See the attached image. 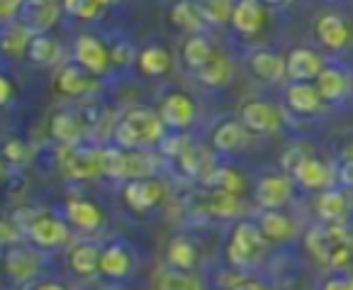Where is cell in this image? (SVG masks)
<instances>
[{"instance_id": "13", "label": "cell", "mask_w": 353, "mask_h": 290, "mask_svg": "<svg viewBox=\"0 0 353 290\" xmlns=\"http://www.w3.org/2000/svg\"><path fill=\"white\" fill-rule=\"evenodd\" d=\"M246 68L251 71V76L265 83H281L283 78H288L285 57L270 47L251 49V54L246 57Z\"/></svg>"}, {"instance_id": "19", "label": "cell", "mask_w": 353, "mask_h": 290, "mask_svg": "<svg viewBox=\"0 0 353 290\" xmlns=\"http://www.w3.org/2000/svg\"><path fill=\"white\" fill-rule=\"evenodd\" d=\"M285 71L290 83H307L317 81L319 73L324 71V59L317 52L307 47H295L285 57Z\"/></svg>"}, {"instance_id": "30", "label": "cell", "mask_w": 353, "mask_h": 290, "mask_svg": "<svg viewBox=\"0 0 353 290\" xmlns=\"http://www.w3.org/2000/svg\"><path fill=\"white\" fill-rule=\"evenodd\" d=\"M259 227L263 232L265 242H288L295 234V224L281 210H261Z\"/></svg>"}, {"instance_id": "34", "label": "cell", "mask_w": 353, "mask_h": 290, "mask_svg": "<svg viewBox=\"0 0 353 290\" xmlns=\"http://www.w3.org/2000/svg\"><path fill=\"white\" fill-rule=\"evenodd\" d=\"M25 54L37 66H54L61 59V47L52 35H34Z\"/></svg>"}, {"instance_id": "42", "label": "cell", "mask_w": 353, "mask_h": 290, "mask_svg": "<svg viewBox=\"0 0 353 290\" xmlns=\"http://www.w3.org/2000/svg\"><path fill=\"white\" fill-rule=\"evenodd\" d=\"M336 178L343 188H351L353 191V144L346 146L341 161L336 164Z\"/></svg>"}, {"instance_id": "1", "label": "cell", "mask_w": 353, "mask_h": 290, "mask_svg": "<svg viewBox=\"0 0 353 290\" xmlns=\"http://www.w3.org/2000/svg\"><path fill=\"white\" fill-rule=\"evenodd\" d=\"M161 115L146 105H130L112 124V144L127 151H149L166 139Z\"/></svg>"}, {"instance_id": "41", "label": "cell", "mask_w": 353, "mask_h": 290, "mask_svg": "<svg viewBox=\"0 0 353 290\" xmlns=\"http://www.w3.org/2000/svg\"><path fill=\"white\" fill-rule=\"evenodd\" d=\"M63 10L78 20H98L105 8L98 6V0H63Z\"/></svg>"}, {"instance_id": "14", "label": "cell", "mask_w": 353, "mask_h": 290, "mask_svg": "<svg viewBox=\"0 0 353 290\" xmlns=\"http://www.w3.org/2000/svg\"><path fill=\"white\" fill-rule=\"evenodd\" d=\"M122 200L130 210L144 215L154 210L163 200V186L156 178H139V181H127L122 186Z\"/></svg>"}, {"instance_id": "20", "label": "cell", "mask_w": 353, "mask_h": 290, "mask_svg": "<svg viewBox=\"0 0 353 290\" xmlns=\"http://www.w3.org/2000/svg\"><path fill=\"white\" fill-rule=\"evenodd\" d=\"M100 256H103V246L98 242H76L66 254V266L73 276L78 278H93L100 273Z\"/></svg>"}, {"instance_id": "33", "label": "cell", "mask_w": 353, "mask_h": 290, "mask_svg": "<svg viewBox=\"0 0 353 290\" xmlns=\"http://www.w3.org/2000/svg\"><path fill=\"white\" fill-rule=\"evenodd\" d=\"M105 44H108L110 61H112L114 68H122V71H127L132 64H137L139 49L134 47V41H132L125 32H114V35H110Z\"/></svg>"}, {"instance_id": "4", "label": "cell", "mask_w": 353, "mask_h": 290, "mask_svg": "<svg viewBox=\"0 0 353 290\" xmlns=\"http://www.w3.org/2000/svg\"><path fill=\"white\" fill-rule=\"evenodd\" d=\"M154 156L149 151H127L120 146H105L103 149V173L112 181H139L154 178Z\"/></svg>"}, {"instance_id": "3", "label": "cell", "mask_w": 353, "mask_h": 290, "mask_svg": "<svg viewBox=\"0 0 353 290\" xmlns=\"http://www.w3.org/2000/svg\"><path fill=\"white\" fill-rule=\"evenodd\" d=\"M263 249H265V237L261 232L259 222H254V220H239V222L234 224L232 234H229L224 259H227V264L232 269L244 271L251 269L263 256Z\"/></svg>"}, {"instance_id": "6", "label": "cell", "mask_w": 353, "mask_h": 290, "mask_svg": "<svg viewBox=\"0 0 353 290\" xmlns=\"http://www.w3.org/2000/svg\"><path fill=\"white\" fill-rule=\"evenodd\" d=\"M61 8L63 6H59V0H25L12 22L25 27L32 37L49 35V30H52L59 22V17H61Z\"/></svg>"}, {"instance_id": "11", "label": "cell", "mask_w": 353, "mask_h": 290, "mask_svg": "<svg viewBox=\"0 0 353 290\" xmlns=\"http://www.w3.org/2000/svg\"><path fill=\"white\" fill-rule=\"evenodd\" d=\"M63 222L81 234H93L105 224V213L93 200L71 197L63 202Z\"/></svg>"}, {"instance_id": "49", "label": "cell", "mask_w": 353, "mask_h": 290, "mask_svg": "<svg viewBox=\"0 0 353 290\" xmlns=\"http://www.w3.org/2000/svg\"><path fill=\"white\" fill-rule=\"evenodd\" d=\"M10 98H12V83L3 76V78H0V103L8 105V103H10Z\"/></svg>"}, {"instance_id": "25", "label": "cell", "mask_w": 353, "mask_h": 290, "mask_svg": "<svg viewBox=\"0 0 353 290\" xmlns=\"http://www.w3.org/2000/svg\"><path fill=\"white\" fill-rule=\"evenodd\" d=\"M232 76H234V64H232V59L222 52H214L212 57H210V61L205 64L203 68L195 71V78H198L203 86H208V88H222V86H227V83L232 81Z\"/></svg>"}, {"instance_id": "51", "label": "cell", "mask_w": 353, "mask_h": 290, "mask_svg": "<svg viewBox=\"0 0 353 290\" xmlns=\"http://www.w3.org/2000/svg\"><path fill=\"white\" fill-rule=\"evenodd\" d=\"M110 3H112V0H98V6H103V8H108Z\"/></svg>"}, {"instance_id": "8", "label": "cell", "mask_w": 353, "mask_h": 290, "mask_svg": "<svg viewBox=\"0 0 353 290\" xmlns=\"http://www.w3.org/2000/svg\"><path fill=\"white\" fill-rule=\"evenodd\" d=\"M239 122L244 124V130L254 137H265L278 132L281 127V113L270 103L263 100H246L239 108Z\"/></svg>"}, {"instance_id": "16", "label": "cell", "mask_w": 353, "mask_h": 290, "mask_svg": "<svg viewBox=\"0 0 353 290\" xmlns=\"http://www.w3.org/2000/svg\"><path fill=\"white\" fill-rule=\"evenodd\" d=\"M314 39L319 41V47L327 52H341L351 41V30L348 22L336 12H322L314 20Z\"/></svg>"}, {"instance_id": "21", "label": "cell", "mask_w": 353, "mask_h": 290, "mask_svg": "<svg viewBox=\"0 0 353 290\" xmlns=\"http://www.w3.org/2000/svg\"><path fill=\"white\" fill-rule=\"evenodd\" d=\"M134 269V254L125 242H110L100 256V276L108 280H125Z\"/></svg>"}, {"instance_id": "12", "label": "cell", "mask_w": 353, "mask_h": 290, "mask_svg": "<svg viewBox=\"0 0 353 290\" xmlns=\"http://www.w3.org/2000/svg\"><path fill=\"white\" fill-rule=\"evenodd\" d=\"M54 86H57V93L63 98H88L90 93L98 90V81L95 76H90L85 68H81L76 61L63 64L57 71L54 78Z\"/></svg>"}, {"instance_id": "39", "label": "cell", "mask_w": 353, "mask_h": 290, "mask_svg": "<svg viewBox=\"0 0 353 290\" xmlns=\"http://www.w3.org/2000/svg\"><path fill=\"white\" fill-rule=\"evenodd\" d=\"M156 290H203V283L198 276L168 269L156 276Z\"/></svg>"}, {"instance_id": "9", "label": "cell", "mask_w": 353, "mask_h": 290, "mask_svg": "<svg viewBox=\"0 0 353 290\" xmlns=\"http://www.w3.org/2000/svg\"><path fill=\"white\" fill-rule=\"evenodd\" d=\"M295 181L288 173H268L256 183V202L261 210H283L292 200Z\"/></svg>"}, {"instance_id": "27", "label": "cell", "mask_w": 353, "mask_h": 290, "mask_svg": "<svg viewBox=\"0 0 353 290\" xmlns=\"http://www.w3.org/2000/svg\"><path fill=\"white\" fill-rule=\"evenodd\" d=\"M168 20H171V25L176 30L188 32V37L203 35L205 25H208L203 20V15H200L195 0H178V3H173L171 10H168Z\"/></svg>"}, {"instance_id": "48", "label": "cell", "mask_w": 353, "mask_h": 290, "mask_svg": "<svg viewBox=\"0 0 353 290\" xmlns=\"http://www.w3.org/2000/svg\"><path fill=\"white\" fill-rule=\"evenodd\" d=\"M322 290H353V278H329Z\"/></svg>"}, {"instance_id": "5", "label": "cell", "mask_w": 353, "mask_h": 290, "mask_svg": "<svg viewBox=\"0 0 353 290\" xmlns=\"http://www.w3.org/2000/svg\"><path fill=\"white\" fill-rule=\"evenodd\" d=\"M103 149L93 142H81L61 149V173L71 181H98L103 173Z\"/></svg>"}, {"instance_id": "40", "label": "cell", "mask_w": 353, "mask_h": 290, "mask_svg": "<svg viewBox=\"0 0 353 290\" xmlns=\"http://www.w3.org/2000/svg\"><path fill=\"white\" fill-rule=\"evenodd\" d=\"M0 39H3V52L20 54V52H27L32 35L25 30V27L17 25V22H6V25H3V35H0Z\"/></svg>"}, {"instance_id": "18", "label": "cell", "mask_w": 353, "mask_h": 290, "mask_svg": "<svg viewBox=\"0 0 353 290\" xmlns=\"http://www.w3.org/2000/svg\"><path fill=\"white\" fill-rule=\"evenodd\" d=\"M49 135L61 146H76L85 142V124L83 117L71 108H61L49 119Z\"/></svg>"}, {"instance_id": "32", "label": "cell", "mask_w": 353, "mask_h": 290, "mask_svg": "<svg viewBox=\"0 0 353 290\" xmlns=\"http://www.w3.org/2000/svg\"><path fill=\"white\" fill-rule=\"evenodd\" d=\"M214 54V47L212 41H210V37L205 35H190L185 41H183V64H185L188 71H198V68H203L205 64L210 61V57Z\"/></svg>"}, {"instance_id": "10", "label": "cell", "mask_w": 353, "mask_h": 290, "mask_svg": "<svg viewBox=\"0 0 353 290\" xmlns=\"http://www.w3.org/2000/svg\"><path fill=\"white\" fill-rule=\"evenodd\" d=\"M163 124H166L168 132H185L192 122H195V103H192L190 95L181 93V90H173V93L163 95L161 108H159Z\"/></svg>"}, {"instance_id": "47", "label": "cell", "mask_w": 353, "mask_h": 290, "mask_svg": "<svg viewBox=\"0 0 353 290\" xmlns=\"http://www.w3.org/2000/svg\"><path fill=\"white\" fill-rule=\"evenodd\" d=\"M232 290H268V285H265L263 280H259V278H244V280H239V283L234 285Z\"/></svg>"}, {"instance_id": "15", "label": "cell", "mask_w": 353, "mask_h": 290, "mask_svg": "<svg viewBox=\"0 0 353 290\" xmlns=\"http://www.w3.org/2000/svg\"><path fill=\"white\" fill-rule=\"evenodd\" d=\"M290 176H292V181H295V186L305 188V191L322 193V191H329L332 183L336 181V168L324 164L317 156H307Z\"/></svg>"}, {"instance_id": "7", "label": "cell", "mask_w": 353, "mask_h": 290, "mask_svg": "<svg viewBox=\"0 0 353 290\" xmlns=\"http://www.w3.org/2000/svg\"><path fill=\"white\" fill-rule=\"evenodd\" d=\"M71 57H73V61H76L78 66L85 68V71H88L90 76H95V78L108 76L110 68H112L108 44H105V41H100L98 37H93V35L76 37Z\"/></svg>"}, {"instance_id": "29", "label": "cell", "mask_w": 353, "mask_h": 290, "mask_svg": "<svg viewBox=\"0 0 353 290\" xmlns=\"http://www.w3.org/2000/svg\"><path fill=\"white\" fill-rule=\"evenodd\" d=\"M314 210H317V218L322 220L324 224H341L348 213L346 195H343L341 191H336V188L322 191L317 202H314Z\"/></svg>"}, {"instance_id": "46", "label": "cell", "mask_w": 353, "mask_h": 290, "mask_svg": "<svg viewBox=\"0 0 353 290\" xmlns=\"http://www.w3.org/2000/svg\"><path fill=\"white\" fill-rule=\"evenodd\" d=\"M25 290H68L61 280H54V278H37L27 285Z\"/></svg>"}, {"instance_id": "38", "label": "cell", "mask_w": 353, "mask_h": 290, "mask_svg": "<svg viewBox=\"0 0 353 290\" xmlns=\"http://www.w3.org/2000/svg\"><path fill=\"white\" fill-rule=\"evenodd\" d=\"M200 15L208 25H227L232 22V12H234V0H195Z\"/></svg>"}, {"instance_id": "23", "label": "cell", "mask_w": 353, "mask_h": 290, "mask_svg": "<svg viewBox=\"0 0 353 290\" xmlns=\"http://www.w3.org/2000/svg\"><path fill=\"white\" fill-rule=\"evenodd\" d=\"M285 105L295 115H317L322 110V95H319L317 86L290 83L285 88Z\"/></svg>"}, {"instance_id": "31", "label": "cell", "mask_w": 353, "mask_h": 290, "mask_svg": "<svg viewBox=\"0 0 353 290\" xmlns=\"http://www.w3.org/2000/svg\"><path fill=\"white\" fill-rule=\"evenodd\" d=\"M208 191H222L232 193V195H241L246 188V181L239 171H234L232 166H212L208 171V176L203 178Z\"/></svg>"}, {"instance_id": "35", "label": "cell", "mask_w": 353, "mask_h": 290, "mask_svg": "<svg viewBox=\"0 0 353 290\" xmlns=\"http://www.w3.org/2000/svg\"><path fill=\"white\" fill-rule=\"evenodd\" d=\"M317 90H319V95H322V100H329V103L341 100L348 90L346 73L336 66H324V71L319 73V78H317Z\"/></svg>"}, {"instance_id": "50", "label": "cell", "mask_w": 353, "mask_h": 290, "mask_svg": "<svg viewBox=\"0 0 353 290\" xmlns=\"http://www.w3.org/2000/svg\"><path fill=\"white\" fill-rule=\"evenodd\" d=\"M263 3V8H273V10H285V8H290L295 0H261Z\"/></svg>"}, {"instance_id": "2", "label": "cell", "mask_w": 353, "mask_h": 290, "mask_svg": "<svg viewBox=\"0 0 353 290\" xmlns=\"http://www.w3.org/2000/svg\"><path fill=\"white\" fill-rule=\"evenodd\" d=\"M20 218L25 220H15V224L20 227V232L30 239L32 246L42 249V251H52V249H59L71 239V232H68V224L63 220L54 218V215L47 213H37V210H20Z\"/></svg>"}, {"instance_id": "36", "label": "cell", "mask_w": 353, "mask_h": 290, "mask_svg": "<svg viewBox=\"0 0 353 290\" xmlns=\"http://www.w3.org/2000/svg\"><path fill=\"white\" fill-rule=\"evenodd\" d=\"M178 166H181V171L190 178H205L210 168H212L208 151H205L203 146H190V144L178 156Z\"/></svg>"}, {"instance_id": "17", "label": "cell", "mask_w": 353, "mask_h": 290, "mask_svg": "<svg viewBox=\"0 0 353 290\" xmlns=\"http://www.w3.org/2000/svg\"><path fill=\"white\" fill-rule=\"evenodd\" d=\"M6 273L15 283H32L39 273V254L25 244H12L6 249Z\"/></svg>"}, {"instance_id": "45", "label": "cell", "mask_w": 353, "mask_h": 290, "mask_svg": "<svg viewBox=\"0 0 353 290\" xmlns=\"http://www.w3.org/2000/svg\"><path fill=\"white\" fill-rule=\"evenodd\" d=\"M22 3H25V0H0V20H3V25L15 20Z\"/></svg>"}, {"instance_id": "24", "label": "cell", "mask_w": 353, "mask_h": 290, "mask_svg": "<svg viewBox=\"0 0 353 290\" xmlns=\"http://www.w3.org/2000/svg\"><path fill=\"white\" fill-rule=\"evenodd\" d=\"M229 25L239 35H256L263 27V3L261 0H236Z\"/></svg>"}, {"instance_id": "28", "label": "cell", "mask_w": 353, "mask_h": 290, "mask_svg": "<svg viewBox=\"0 0 353 290\" xmlns=\"http://www.w3.org/2000/svg\"><path fill=\"white\" fill-rule=\"evenodd\" d=\"M166 259L171 269L190 273V271L198 266V246H195V242H192L190 237L178 234V237H173L171 242H168Z\"/></svg>"}, {"instance_id": "26", "label": "cell", "mask_w": 353, "mask_h": 290, "mask_svg": "<svg viewBox=\"0 0 353 290\" xmlns=\"http://www.w3.org/2000/svg\"><path fill=\"white\" fill-rule=\"evenodd\" d=\"M173 59L171 52L161 44H146L144 49H139V57H137V68H139L144 76L149 78H161L171 71Z\"/></svg>"}, {"instance_id": "44", "label": "cell", "mask_w": 353, "mask_h": 290, "mask_svg": "<svg viewBox=\"0 0 353 290\" xmlns=\"http://www.w3.org/2000/svg\"><path fill=\"white\" fill-rule=\"evenodd\" d=\"M305 159H307L305 149H302V146H292V149H288L285 154H283V159H281L283 171H285V173H292Z\"/></svg>"}, {"instance_id": "22", "label": "cell", "mask_w": 353, "mask_h": 290, "mask_svg": "<svg viewBox=\"0 0 353 290\" xmlns=\"http://www.w3.org/2000/svg\"><path fill=\"white\" fill-rule=\"evenodd\" d=\"M251 142V135L244 130V124L239 119H227L212 132V149L219 154H236L244 151Z\"/></svg>"}, {"instance_id": "37", "label": "cell", "mask_w": 353, "mask_h": 290, "mask_svg": "<svg viewBox=\"0 0 353 290\" xmlns=\"http://www.w3.org/2000/svg\"><path fill=\"white\" fill-rule=\"evenodd\" d=\"M203 207L205 213L212 215V218H234V215H239V195L222 191H208Z\"/></svg>"}, {"instance_id": "43", "label": "cell", "mask_w": 353, "mask_h": 290, "mask_svg": "<svg viewBox=\"0 0 353 290\" xmlns=\"http://www.w3.org/2000/svg\"><path fill=\"white\" fill-rule=\"evenodd\" d=\"M3 156H6L10 164H25L27 161V146L20 139H10L3 146Z\"/></svg>"}]
</instances>
